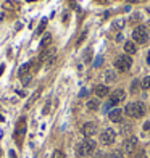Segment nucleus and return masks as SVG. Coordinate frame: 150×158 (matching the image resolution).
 I'll return each mask as SVG.
<instances>
[{"mask_svg":"<svg viewBox=\"0 0 150 158\" xmlns=\"http://www.w3.org/2000/svg\"><path fill=\"white\" fill-rule=\"evenodd\" d=\"M124 24H126L124 20H116V21L113 23V27H115V29H123Z\"/></svg>","mask_w":150,"mask_h":158,"instance_id":"393cba45","label":"nucleus"},{"mask_svg":"<svg viewBox=\"0 0 150 158\" xmlns=\"http://www.w3.org/2000/svg\"><path fill=\"white\" fill-rule=\"evenodd\" d=\"M108 118L111 123H121V119H123V110L120 108H113L108 113Z\"/></svg>","mask_w":150,"mask_h":158,"instance_id":"9b49d317","label":"nucleus"},{"mask_svg":"<svg viewBox=\"0 0 150 158\" xmlns=\"http://www.w3.org/2000/svg\"><path fill=\"white\" fill-rule=\"evenodd\" d=\"M144 131H150V121H147L144 124Z\"/></svg>","mask_w":150,"mask_h":158,"instance_id":"2f4dec72","label":"nucleus"},{"mask_svg":"<svg viewBox=\"0 0 150 158\" xmlns=\"http://www.w3.org/2000/svg\"><path fill=\"white\" fill-rule=\"evenodd\" d=\"M94 152H95V142L92 139H86L84 142L78 144V147H76V153L79 156H87Z\"/></svg>","mask_w":150,"mask_h":158,"instance_id":"f03ea898","label":"nucleus"},{"mask_svg":"<svg viewBox=\"0 0 150 158\" xmlns=\"http://www.w3.org/2000/svg\"><path fill=\"white\" fill-rule=\"evenodd\" d=\"M86 36H87V32H86V31H84V32H82V34H81V36H79V39L76 40V45H81V44H82V40H84V39H86Z\"/></svg>","mask_w":150,"mask_h":158,"instance_id":"cd10ccee","label":"nucleus"},{"mask_svg":"<svg viewBox=\"0 0 150 158\" xmlns=\"http://www.w3.org/2000/svg\"><path fill=\"white\" fill-rule=\"evenodd\" d=\"M105 158H123V152H120V150H115V152H111L108 153Z\"/></svg>","mask_w":150,"mask_h":158,"instance_id":"5701e85b","label":"nucleus"},{"mask_svg":"<svg viewBox=\"0 0 150 158\" xmlns=\"http://www.w3.org/2000/svg\"><path fill=\"white\" fill-rule=\"evenodd\" d=\"M82 58H84V63H91V60H92V49H91V47L86 49V52H84Z\"/></svg>","mask_w":150,"mask_h":158,"instance_id":"412c9836","label":"nucleus"},{"mask_svg":"<svg viewBox=\"0 0 150 158\" xmlns=\"http://www.w3.org/2000/svg\"><path fill=\"white\" fill-rule=\"evenodd\" d=\"M55 57V47H47V49H44L40 52V55H39V63L40 62H49L50 58H53Z\"/></svg>","mask_w":150,"mask_h":158,"instance_id":"9d476101","label":"nucleus"},{"mask_svg":"<svg viewBox=\"0 0 150 158\" xmlns=\"http://www.w3.org/2000/svg\"><path fill=\"white\" fill-rule=\"evenodd\" d=\"M3 69H5V65H0V76L3 74Z\"/></svg>","mask_w":150,"mask_h":158,"instance_id":"72a5a7b5","label":"nucleus"},{"mask_svg":"<svg viewBox=\"0 0 150 158\" xmlns=\"http://www.w3.org/2000/svg\"><path fill=\"white\" fill-rule=\"evenodd\" d=\"M50 111V102H47V105L44 106V115H47Z\"/></svg>","mask_w":150,"mask_h":158,"instance_id":"7c9ffc66","label":"nucleus"},{"mask_svg":"<svg viewBox=\"0 0 150 158\" xmlns=\"http://www.w3.org/2000/svg\"><path fill=\"white\" fill-rule=\"evenodd\" d=\"M50 44H52V36H50V34H45V36H44V39H42V42H40L42 50L47 49V47H50Z\"/></svg>","mask_w":150,"mask_h":158,"instance_id":"2eb2a0df","label":"nucleus"},{"mask_svg":"<svg viewBox=\"0 0 150 158\" xmlns=\"http://www.w3.org/2000/svg\"><path fill=\"white\" fill-rule=\"evenodd\" d=\"M139 89H140V82L137 79H134V81L131 82V94H137Z\"/></svg>","mask_w":150,"mask_h":158,"instance_id":"6ab92c4d","label":"nucleus"},{"mask_svg":"<svg viewBox=\"0 0 150 158\" xmlns=\"http://www.w3.org/2000/svg\"><path fill=\"white\" fill-rule=\"evenodd\" d=\"M86 95H87V90L86 89H82L81 92H79V97H86Z\"/></svg>","mask_w":150,"mask_h":158,"instance_id":"473e14b6","label":"nucleus"},{"mask_svg":"<svg viewBox=\"0 0 150 158\" xmlns=\"http://www.w3.org/2000/svg\"><path fill=\"white\" fill-rule=\"evenodd\" d=\"M124 113L131 118H140V116L145 115V105L142 102H131V103L126 105Z\"/></svg>","mask_w":150,"mask_h":158,"instance_id":"f257e3e1","label":"nucleus"},{"mask_svg":"<svg viewBox=\"0 0 150 158\" xmlns=\"http://www.w3.org/2000/svg\"><path fill=\"white\" fill-rule=\"evenodd\" d=\"M108 92H110V89H108V86H105V84H98L95 87V95L97 97H107Z\"/></svg>","mask_w":150,"mask_h":158,"instance_id":"f8f14e48","label":"nucleus"},{"mask_svg":"<svg viewBox=\"0 0 150 158\" xmlns=\"http://www.w3.org/2000/svg\"><path fill=\"white\" fill-rule=\"evenodd\" d=\"M26 134V118H20V121L16 124V131H15V141L20 144H23V137Z\"/></svg>","mask_w":150,"mask_h":158,"instance_id":"39448f33","label":"nucleus"},{"mask_svg":"<svg viewBox=\"0 0 150 158\" xmlns=\"http://www.w3.org/2000/svg\"><path fill=\"white\" fill-rule=\"evenodd\" d=\"M0 121H3V116L2 115H0Z\"/></svg>","mask_w":150,"mask_h":158,"instance_id":"4c0bfd02","label":"nucleus"},{"mask_svg":"<svg viewBox=\"0 0 150 158\" xmlns=\"http://www.w3.org/2000/svg\"><path fill=\"white\" fill-rule=\"evenodd\" d=\"M3 7H5L7 10H13L16 5H15V3H11V2H5V3H3Z\"/></svg>","mask_w":150,"mask_h":158,"instance_id":"c85d7f7f","label":"nucleus"},{"mask_svg":"<svg viewBox=\"0 0 150 158\" xmlns=\"http://www.w3.org/2000/svg\"><path fill=\"white\" fill-rule=\"evenodd\" d=\"M124 97H126V94H124V90L123 89H116V90H113V94H111V97H110V102L107 103V106H115L118 102H121V100H124Z\"/></svg>","mask_w":150,"mask_h":158,"instance_id":"0eeeda50","label":"nucleus"},{"mask_svg":"<svg viewBox=\"0 0 150 158\" xmlns=\"http://www.w3.org/2000/svg\"><path fill=\"white\" fill-rule=\"evenodd\" d=\"M39 95H40V89H39V90H36L34 94H32V95L29 97V100L26 102V108H31V106H32V103H34V102L37 100V97H39Z\"/></svg>","mask_w":150,"mask_h":158,"instance_id":"dca6fc26","label":"nucleus"},{"mask_svg":"<svg viewBox=\"0 0 150 158\" xmlns=\"http://www.w3.org/2000/svg\"><path fill=\"white\" fill-rule=\"evenodd\" d=\"M137 158H144V156H137Z\"/></svg>","mask_w":150,"mask_h":158,"instance_id":"ea45409f","label":"nucleus"},{"mask_svg":"<svg viewBox=\"0 0 150 158\" xmlns=\"http://www.w3.org/2000/svg\"><path fill=\"white\" fill-rule=\"evenodd\" d=\"M115 139H116V132H115L111 128L105 129V131L100 134V141H102V144H104V145H111V144L115 142Z\"/></svg>","mask_w":150,"mask_h":158,"instance_id":"423d86ee","label":"nucleus"},{"mask_svg":"<svg viewBox=\"0 0 150 158\" xmlns=\"http://www.w3.org/2000/svg\"><path fill=\"white\" fill-rule=\"evenodd\" d=\"M116 81V74L113 71H107L105 73V82H115Z\"/></svg>","mask_w":150,"mask_h":158,"instance_id":"4be33fe9","label":"nucleus"},{"mask_svg":"<svg viewBox=\"0 0 150 158\" xmlns=\"http://www.w3.org/2000/svg\"><path fill=\"white\" fill-rule=\"evenodd\" d=\"M147 63L150 65V52H148V55H147Z\"/></svg>","mask_w":150,"mask_h":158,"instance_id":"e433bc0d","label":"nucleus"},{"mask_svg":"<svg viewBox=\"0 0 150 158\" xmlns=\"http://www.w3.org/2000/svg\"><path fill=\"white\" fill-rule=\"evenodd\" d=\"M87 108L91 110V111H95L98 108V100L97 99H91V100L87 102Z\"/></svg>","mask_w":150,"mask_h":158,"instance_id":"a211bd4d","label":"nucleus"},{"mask_svg":"<svg viewBox=\"0 0 150 158\" xmlns=\"http://www.w3.org/2000/svg\"><path fill=\"white\" fill-rule=\"evenodd\" d=\"M124 50H126V53H129V55H132V53H136V44L132 42V40H128V42L124 44Z\"/></svg>","mask_w":150,"mask_h":158,"instance_id":"ddd939ff","label":"nucleus"},{"mask_svg":"<svg viewBox=\"0 0 150 158\" xmlns=\"http://www.w3.org/2000/svg\"><path fill=\"white\" fill-rule=\"evenodd\" d=\"M131 2H137L139 3V2H147V0H131Z\"/></svg>","mask_w":150,"mask_h":158,"instance_id":"c9c22d12","label":"nucleus"},{"mask_svg":"<svg viewBox=\"0 0 150 158\" xmlns=\"http://www.w3.org/2000/svg\"><path fill=\"white\" fill-rule=\"evenodd\" d=\"M131 124H128V123H123L121 124V128H120V132L123 134V136H129V132H131Z\"/></svg>","mask_w":150,"mask_h":158,"instance_id":"f3484780","label":"nucleus"},{"mask_svg":"<svg viewBox=\"0 0 150 158\" xmlns=\"http://www.w3.org/2000/svg\"><path fill=\"white\" fill-rule=\"evenodd\" d=\"M31 79H32V74L29 73V74H26V76H23L21 81H23V84H24V86H27V84L31 82Z\"/></svg>","mask_w":150,"mask_h":158,"instance_id":"a878e982","label":"nucleus"},{"mask_svg":"<svg viewBox=\"0 0 150 158\" xmlns=\"http://www.w3.org/2000/svg\"><path fill=\"white\" fill-rule=\"evenodd\" d=\"M148 26H150V20H148Z\"/></svg>","mask_w":150,"mask_h":158,"instance_id":"a19ab883","label":"nucleus"},{"mask_svg":"<svg viewBox=\"0 0 150 158\" xmlns=\"http://www.w3.org/2000/svg\"><path fill=\"white\" fill-rule=\"evenodd\" d=\"M81 132H82V136H84V137L91 139L94 134L97 132V124H95V123H86V124L82 126Z\"/></svg>","mask_w":150,"mask_h":158,"instance_id":"1a4fd4ad","label":"nucleus"},{"mask_svg":"<svg viewBox=\"0 0 150 158\" xmlns=\"http://www.w3.org/2000/svg\"><path fill=\"white\" fill-rule=\"evenodd\" d=\"M140 87H142V89H150V76H147V77L142 79V82H140Z\"/></svg>","mask_w":150,"mask_h":158,"instance_id":"b1692460","label":"nucleus"},{"mask_svg":"<svg viewBox=\"0 0 150 158\" xmlns=\"http://www.w3.org/2000/svg\"><path fill=\"white\" fill-rule=\"evenodd\" d=\"M136 145H137V139H136L134 136H131L128 139H124V142H123V150L126 153H132L136 150Z\"/></svg>","mask_w":150,"mask_h":158,"instance_id":"6e6552de","label":"nucleus"},{"mask_svg":"<svg viewBox=\"0 0 150 158\" xmlns=\"http://www.w3.org/2000/svg\"><path fill=\"white\" fill-rule=\"evenodd\" d=\"M45 26H47V18H42V21H40V24H39V27H37V31H36V34H37V36H40V34H44V29H45Z\"/></svg>","mask_w":150,"mask_h":158,"instance_id":"aec40b11","label":"nucleus"},{"mask_svg":"<svg viewBox=\"0 0 150 158\" xmlns=\"http://www.w3.org/2000/svg\"><path fill=\"white\" fill-rule=\"evenodd\" d=\"M132 39H134V42L136 44H145L148 40V29H147V26H137V27H134V31H132Z\"/></svg>","mask_w":150,"mask_h":158,"instance_id":"7ed1b4c3","label":"nucleus"},{"mask_svg":"<svg viewBox=\"0 0 150 158\" xmlns=\"http://www.w3.org/2000/svg\"><path fill=\"white\" fill-rule=\"evenodd\" d=\"M102 62H104V58H102V57H97L95 63H94V66H100V65H102Z\"/></svg>","mask_w":150,"mask_h":158,"instance_id":"c756f323","label":"nucleus"},{"mask_svg":"<svg viewBox=\"0 0 150 158\" xmlns=\"http://www.w3.org/2000/svg\"><path fill=\"white\" fill-rule=\"evenodd\" d=\"M31 66H32V63H24V65H21V68H20V77H23V76H26V74H29V69H31Z\"/></svg>","mask_w":150,"mask_h":158,"instance_id":"4468645a","label":"nucleus"},{"mask_svg":"<svg viewBox=\"0 0 150 158\" xmlns=\"http://www.w3.org/2000/svg\"><path fill=\"white\" fill-rule=\"evenodd\" d=\"M27 2H34V0H27Z\"/></svg>","mask_w":150,"mask_h":158,"instance_id":"58836bf2","label":"nucleus"},{"mask_svg":"<svg viewBox=\"0 0 150 158\" xmlns=\"http://www.w3.org/2000/svg\"><path fill=\"white\" fill-rule=\"evenodd\" d=\"M52 158H65V153H63L62 150H55V152L52 153Z\"/></svg>","mask_w":150,"mask_h":158,"instance_id":"bb28decb","label":"nucleus"},{"mask_svg":"<svg viewBox=\"0 0 150 158\" xmlns=\"http://www.w3.org/2000/svg\"><path fill=\"white\" fill-rule=\"evenodd\" d=\"M10 158H16V153L13 152V150H10Z\"/></svg>","mask_w":150,"mask_h":158,"instance_id":"f704fd0d","label":"nucleus"},{"mask_svg":"<svg viewBox=\"0 0 150 158\" xmlns=\"http://www.w3.org/2000/svg\"><path fill=\"white\" fill-rule=\"evenodd\" d=\"M132 65V58H129V55H121L115 60V68L118 71H128Z\"/></svg>","mask_w":150,"mask_h":158,"instance_id":"20e7f679","label":"nucleus"}]
</instances>
